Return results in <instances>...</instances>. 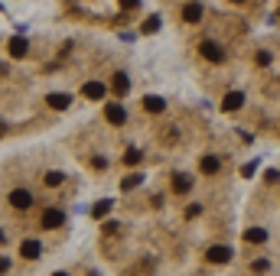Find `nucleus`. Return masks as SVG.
Segmentation results:
<instances>
[{
  "mask_svg": "<svg viewBox=\"0 0 280 276\" xmlns=\"http://www.w3.org/2000/svg\"><path fill=\"white\" fill-rule=\"evenodd\" d=\"M10 205H13L17 211H26V208L33 205V192H30V189H13V192H10Z\"/></svg>",
  "mask_w": 280,
  "mask_h": 276,
  "instance_id": "obj_1",
  "label": "nucleus"
},
{
  "mask_svg": "<svg viewBox=\"0 0 280 276\" xmlns=\"http://www.w3.org/2000/svg\"><path fill=\"white\" fill-rule=\"evenodd\" d=\"M231 257H235V250H231V247H225V244L209 247V260H212V263H228Z\"/></svg>",
  "mask_w": 280,
  "mask_h": 276,
  "instance_id": "obj_2",
  "label": "nucleus"
},
{
  "mask_svg": "<svg viewBox=\"0 0 280 276\" xmlns=\"http://www.w3.org/2000/svg\"><path fill=\"white\" fill-rule=\"evenodd\" d=\"M241 104H244V94L241 91H228V94H225V101H222V110H225V114H235Z\"/></svg>",
  "mask_w": 280,
  "mask_h": 276,
  "instance_id": "obj_3",
  "label": "nucleus"
},
{
  "mask_svg": "<svg viewBox=\"0 0 280 276\" xmlns=\"http://www.w3.org/2000/svg\"><path fill=\"white\" fill-rule=\"evenodd\" d=\"M7 49H10V55H13V59H23V55L30 52V43H26V36H13Z\"/></svg>",
  "mask_w": 280,
  "mask_h": 276,
  "instance_id": "obj_4",
  "label": "nucleus"
},
{
  "mask_svg": "<svg viewBox=\"0 0 280 276\" xmlns=\"http://www.w3.org/2000/svg\"><path fill=\"white\" fill-rule=\"evenodd\" d=\"M202 55H206L209 62H222V59H225L222 46H218V43H212V39H206V43H202Z\"/></svg>",
  "mask_w": 280,
  "mask_h": 276,
  "instance_id": "obj_5",
  "label": "nucleus"
},
{
  "mask_svg": "<svg viewBox=\"0 0 280 276\" xmlns=\"http://www.w3.org/2000/svg\"><path fill=\"white\" fill-rule=\"evenodd\" d=\"M62 221H65L62 211H59V208H49V211L43 215V227H46V231H52V227H59Z\"/></svg>",
  "mask_w": 280,
  "mask_h": 276,
  "instance_id": "obj_6",
  "label": "nucleus"
},
{
  "mask_svg": "<svg viewBox=\"0 0 280 276\" xmlns=\"http://www.w3.org/2000/svg\"><path fill=\"white\" fill-rule=\"evenodd\" d=\"M105 114H108V120H111L114 127H121V123L127 120V110L121 107V104H108V110H105Z\"/></svg>",
  "mask_w": 280,
  "mask_h": 276,
  "instance_id": "obj_7",
  "label": "nucleus"
},
{
  "mask_svg": "<svg viewBox=\"0 0 280 276\" xmlns=\"http://www.w3.org/2000/svg\"><path fill=\"white\" fill-rule=\"evenodd\" d=\"M111 91L114 94H127V91H131V78H127L124 72H118V75H114V81H111Z\"/></svg>",
  "mask_w": 280,
  "mask_h": 276,
  "instance_id": "obj_8",
  "label": "nucleus"
},
{
  "mask_svg": "<svg viewBox=\"0 0 280 276\" xmlns=\"http://www.w3.org/2000/svg\"><path fill=\"white\" fill-rule=\"evenodd\" d=\"M182 20H186V23H199L202 20V4H186L182 7Z\"/></svg>",
  "mask_w": 280,
  "mask_h": 276,
  "instance_id": "obj_9",
  "label": "nucleus"
},
{
  "mask_svg": "<svg viewBox=\"0 0 280 276\" xmlns=\"http://www.w3.org/2000/svg\"><path fill=\"white\" fill-rule=\"evenodd\" d=\"M81 91H85V98H91V101H101V98H105V85H101V81H88Z\"/></svg>",
  "mask_w": 280,
  "mask_h": 276,
  "instance_id": "obj_10",
  "label": "nucleus"
},
{
  "mask_svg": "<svg viewBox=\"0 0 280 276\" xmlns=\"http://www.w3.org/2000/svg\"><path fill=\"white\" fill-rule=\"evenodd\" d=\"M143 107H147L150 114H163L166 101H163V98H156V94H147V98H143Z\"/></svg>",
  "mask_w": 280,
  "mask_h": 276,
  "instance_id": "obj_11",
  "label": "nucleus"
},
{
  "mask_svg": "<svg viewBox=\"0 0 280 276\" xmlns=\"http://www.w3.org/2000/svg\"><path fill=\"white\" fill-rule=\"evenodd\" d=\"M39 250H43V247H39V240H23V247H20V253H23L26 260H36Z\"/></svg>",
  "mask_w": 280,
  "mask_h": 276,
  "instance_id": "obj_12",
  "label": "nucleus"
},
{
  "mask_svg": "<svg viewBox=\"0 0 280 276\" xmlns=\"http://www.w3.org/2000/svg\"><path fill=\"white\" fill-rule=\"evenodd\" d=\"M244 240H248V244H264V240H267V231H264V227H251V231H244Z\"/></svg>",
  "mask_w": 280,
  "mask_h": 276,
  "instance_id": "obj_13",
  "label": "nucleus"
},
{
  "mask_svg": "<svg viewBox=\"0 0 280 276\" xmlns=\"http://www.w3.org/2000/svg\"><path fill=\"white\" fill-rule=\"evenodd\" d=\"M189 189H193V179L182 176V172H176L173 176V192H189Z\"/></svg>",
  "mask_w": 280,
  "mask_h": 276,
  "instance_id": "obj_14",
  "label": "nucleus"
},
{
  "mask_svg": "<svg viewBox=\"0 0 280 276\" xmlns=\"http://www.w3.org/2000/svg\"><path fill=\"white\" fill-rule=\"evenodd\" d=\"M72 104V98L69 94H49V107H56V110H65Z\"/></svg>",
  "mask_w": 280,
  "mask_h": 276,
  "instance_id": "obj_15",
  "label": "nucleus"
},
{
  "mask_svg": "<svg viewBox=\"0 0 280 276\" xmlns=\"http://www.w3.org/2000/svg\"><path fill=\"white\" fill-rule=\"evenodd\" d=\"M218 166H222V163H218V156H206V160L199 163V169L206 172V176H212V172H218Z\"/></svg>",
  "mask_w": 280,
  "mask_h": 276,
  "instance_id": "obj_16",
  "label": "nucleus"
},
{
  "mask_svg": "<svg viewBox=\"0 0 280 276\" xmlns=\"http://www.w3.org/2000/svg\"><path fill=\"white\" fill-rule=\"evenodd\" d=\"M156 30H160V17H147V20H143L140 33H156Z\"/></svg>",
  "mask_w": 280,
  "mask_h": 276,
  "instance_id": "obj_17",
  "label": "nucleus"
},
{
  "mask_svg": "<svg viewBox=\"0 0 280 276\" xmlns=\"http://www.w3.org/2000/svg\"><path fill=\"white\" fill-rule=\"evenodd\" d=\"M140 182H143V176H137V172H134V176H127L124 182H121V189H124V192H131V189H137Z\"/></svg>",
  "mask_w": 280,
  "mask_h": 276,
  "instance_id": "obj_18",
  "label": "nucleus"
},
{
  "mask_svg": "<svg viewBox=\"0 0 280 276\" xmlns=\"http://www.w3.org/2000/svg\"><path fill=\"white\" fill-rule=\"evenodd\" d=\"M108 211H111V202H98V205L91 208V215H95V218H105Z\"/></svg>",
  "mask_w": 280,
  "mask_h": 276,
  "instance_id": "obj_19",
  "label": "nucleus"
},
{
  "mask_svg": "<svg viewBox=\"0 0 280 276\" xmlns=\"http://www.w3.org/2000/svg\"><path fill=\"white\" fill-rule=\"evenodd\" d=\"M124 163H127V166H137V163H140V150H127Z\"/></svg>",
  "mask_w": 280,
  "mask_h": 276,
  "instance_id": "obj_20",
  "label": "nucleus"
},
{
  "mask_svg": "<svg viewBox=\"0 0 280 276\" xmlns=\"http://www.w3.org/2000/svg\"><path fill=\"white\" fill-rule=\"evenodd\" d=\"M46 185H62V172H46Z\"/></svg>",
  "mask_w": 280,
  "mask_h": 276,
  "instance_id": "obj_21",
  "label": "nucleus"
},
{
  "mask_svg": "<svg viewBox=\"0 0 280 276\" xmlns=\"http://www.w3.org/2000/svg\"><path fill=\"white\" fill-rule=\"evenodd\" d=\"M251 270H254V273H267V270H270V263H267V260H257V263L251 266Z\"/></svg>",
  "mask_w": 280,
  "mask_h": 276,
  "instance_id": "obj_22",
  "label": "nucleus"
},
{
  "mask_svg": "<svg viewBox=\"0 0 280 276\" xmlns=\"http://www.w3.org/2000/svg\"><path fill=\"white\" fill-rule=\"evenodd\" d=\"M7 270H10V260H7V257H0V273H7Z\"/></svg>",
  "mask_w": 280,
  "mask_h": 276,
  "instance_id": "obj_23",
  "label": "nucleus"
},
{
  "mask_svg": "<svg viewBox=\"0 0 280 276\" xmlns=\"http://www.w3.org/2000/svg\"><path fill=\"white\" fill-rule=\"evenodd\" d=\"M121 4H124V7H137V0H121Z\"/></svg>",
  "mask_w": 280,
  "mask_h": 276,
  "instance_id": "obj_24",
  "label": "nucleus"
},
{
  "mask_svg": "<svg viewBox=\"0 0 280 276\" xmlns=\"http://www.w3.org/2000/svg\"><path fill=\"white\" fill-rule=\"evenodd\" d=\"M0 244H4V231H0Z\"/></svg>",
  "mask_w": 280,
  "mask_h": 276,
  "instance_id": "obj_25",
  "label": "nucleus"
},
{
  "mask_svg": "<svg viewBox=\"0 0 280 276\" xmlns=\"http://www.w3.org/2000/svg\"><path fill=\"white\" fill-rule=\"evenodd\" d=\"M56 276H69V273H56Z\"/></svg>",
  "mask_w": 280,
  "mask_h": 276,
  "instance_id": "obj_26",
  "label": "nucleus"
},
{
  "mask_svg": "<svg viewBox=\"0 0 280 276\" xmlns=\"http://www.w3.org/2000/svg\"><path fill=\"white\" fill-rule=\"evenodd\" d=\"M235 4H241V0H235Z\"/></svg>",
  "mask_w": 280,
  "mask_h": 276,
  "instance_id": "obj_27",
  "label": "nucleus"
}]
</instances>
